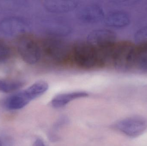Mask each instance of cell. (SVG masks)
Masks as SVG:
<instances>
[{"mask_svg": "<svg viewBox=\"0 0 147 146\" xmlns=\"http://www.w3.org/2000/svg\"><path fill=\"white\" fill-rule=\"evenodd\" d=\"M117 130L132 138L141 135L147 129V119L140 116L130 117L115 124Z\"/></svg>", "mask_w": 147, "mask_h": 146, "instance_id": "8992f818", "label": "cell"}, {"mask_svg": "<svg viewBox=\"0 0 147 146\" xmlns=\"http://www.w3.org/2000/svg\"><path fill=\"white\" fill-rule=\"evenodd\" d=\"M33 146H47L45 145L43 141L41 140L40 139H38L36 140V141L34 142Z\"/></svg>", "mask_w": 147, "mask_h": 146, "instance_id": "2e32d148", "label": "cell"}, {"mask_svg": "<svg viewBox=\"0 0 147 146\" xmlns=\"http://www.w3.org/2000/svg\"><path fill=\"white\" fill-rule=\"evenodd\" d=\"M17 47L22 59L27 63L36 64L42 59L41 41L33 35H21L17 41Z\"/></svg>", "mask_w": 147, "mask_h": 146, "instance_id": "5b68a950", "label": "cell"}, {"mask_svg": "<svg viewBox=\"0 0 147 146\" xmlns=\"http://www.w3.org/2000/svg\"><path fill=\"white\" fill-rule=\"evenodd\" d=\"M48 88V84L45 81L36 82L24 91L8 98L5 101V107L9 110L22 109L32 100L44 94Z\"/></svg>", "mask_w": 147, "mask_h": 146, "instance_id": "277c9868", "label": "cell"}, {"mask_svg": "<svg viewBox=\"0 0 147 146\" xmlns=\"http://www.w3.org/2000/svg\"><path fill=\"white\" fill-rule=\"evenodd\" d=\"M116 35L112 31L100 29L92 31L87 41L104 53H109L115 43Z\"/></svg>", "mask_w": 147, "mask_h": 146, "instance_id": "52a82bcc", "label": "cell"}, {"mask_svg": "<svg viewBox=\"0 0 147 146\" xmlns=\"http://www.w3.org/2000/svg\"><path fill=\"white\" fill-rule=\"evenodd\" d=\"M71 63L84 69L109 66L105 55L87 41L77 42L71 45Z\"/></svg>", "mask_w": 147, "mask_h": 146, "instance_id": "6da1fadb", "label": "cell"}, {"mask_svg": "<svg viewBox=\"0 0 147 146\" xmlns=\"http://www.w3.org/2000/svg\"><path fill=\"white\" fill-rule=\"evenodd\" d=\"M80 18L87 22H94L101 19L104 14L101 7L97 5L88 6L84 8L80 14Z\"/></svg>", "mask_w": 147, "mask_h": 146, "instance_id": "7c38bea8", "label": "cell"}, {"mask_svg": "<svg viewBox=\"0 0 147 146\" xmlns=\"http://www.w3.org/2000/svg\"><path fill=\"white\" fill-rule=\"evenodd\" d=\"M13 54L10 45L3 39H0V62L9 59Z\"/></svg>", "mask_w": 147, "mask_h": 146, "instance_id": "5bb4252c", "label": "cell"}, {"mask_svg": "<svg viewBox=\"0 0 147 146\" xmlns=\"http://www.w3.org/2000/svg\"><path fill=\"white\" fill-rule=\"evenodd\" d=\"M78 5L77 2L72 1H49L45 3L46 8L53 13L68 12L74 9Z\"/></svg>", "mask_w": 147, "mask_h": 146, "instance_id": "9c48e42d", "label": "cell"}, {"mask_svg": "<svg viewBox=\"0 0 147 146\" xmlns=\"http://www.w3.org/2000/svg\"><path fill=\"white\" fill-rule=\"evenodd\" d=\"M0 146H2L1 142V141H0Z\"/></svg>", "mask_w": 147, "mask_h": 146, "instance_id": "e0dca14e", "label": "cell"}, {"mask_svg": "<svg viewBox=\"0 0 147 146\" xmlns=\"http://www.w3.org/2000/svg\"><path fill=\"white\" fill-rule=\"evenodd\" d=\"M136 47L129 41L116 43L111 51L110 66L120 72L133 69Z\"/></svg>", "mask_w": 147, "mask_h": 146, "instance_id": "3957f363", "label": "cell"}, {"mask_svg": "<svg viewBox=\"0 0 147 146\" xmlns=\"http://www.w3.org/2000/svg\"><path fill=\"white\" fill-rule=\"evenodd\" d=\"M135 39L139 45L147 43V26L138 30L135 34Z\"/></svg>", "mask_w": 147, "mask_h": 146, "instance_id": "9a60e30c", "label": "cell"}, {"mask_svg": "<svg viewBox=\"0 0 147 146\" xmlns=\"http://www.w3.org/2000/svg\"><path fill=\"white\" fill-rule=\"evenodd\" d=\"M24 85V82L21 81L0 78V92H13L20 89Z\"/></svg>", "mask_w": 147, "mask_h": 146, "instance_id": "4fadbf2b", "label": "cell"}, {"mask_svg": "<svg viewBox=\"0 0 147 146\" xmlns=\"http://www.w3.org/2000/svg\"><path fill=\"white\" fill-rule=\"evenodd\" d=\"M147 73V43L136 46L133 69Z\"/></svg>", "mask_w": 147, "mask_h": 146, "instance_id": "ba28073f", "label": "cell"}, {"mask_svg": "<svg viewBox=\"0 0 147 146\" xmlns=\"http://www.w3.org/2000/svg\"><path fill=\"white\" fill-rule=\"evenodd\" d=\"M42 58L56 65L71 63V46L67 43L54 38L41 41Z\"/></svg>", "mask_w": 147, "mask_h": 146, "instance_id": "7a4b0ae2", "label": "cell"}, {"mask_svg": "<svg viewBox=\"0 0 147 146\" xmlns=\"http://www.w3.org/2000/svg\"><path fill=\"white\" fill-rule=\"evenodd\" d=\"M105 22L108 26L112 27H125L129 24L130 18L125 12L117 11L109 14L106 17Z\"/></svg>", "mask_w": 147, "mask_h": 146, "instance_id": "30bf717a", "label": "cell"}, {"mask_svg": "<svg viewBox=\"0 0 147 146\" xmlns=\"http://www.w3.org/2000/svg\"><path fill=\"white\" fill-rule=\"evenodd\" d=\"M88 96L87 93L83 91L75 92L64 93L56 96L52 100L53 106L56 108H61L70 102L80 98L85 97Z\"/></svg>", "mask_w": 147, "mask_h": 146, "instance_id": "8fae6325", "label": "cell"}]
</instances>
